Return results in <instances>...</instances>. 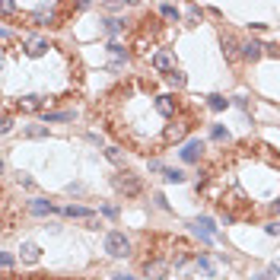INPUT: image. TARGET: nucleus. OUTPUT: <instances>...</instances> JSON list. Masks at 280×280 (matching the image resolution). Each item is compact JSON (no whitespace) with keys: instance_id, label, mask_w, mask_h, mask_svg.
I'll return each mask as SVG.
<instances>
[{"instance_id":"1","label":"nucleus","mask_w":280,"mask_h":280,"mask_svg":"<svg viewBox=\"0 0 280 280\" xmlns=\"http://www.w3.org/2000/svg\"><path fill=\"white\" fill-rule=\"evenodd\" d=\"M115 188L128 198H137L140 191H144V182H140V175H134V172H121V175H115Z\"/></svg>"},{"instance_id":"2","label":"nucleus","mask_w":280,"mask_h":280,"mask_svg":"<svg viewBox=\"0 0 280 280\" xmlns=\"http://www.w3.org/2000/svg\"><path fill=\"white\" fill-rule=\"evenodd\" d=\"M105 252H108L112 258H124V255H130L128 236H124V232H108V236H105Z\"/></svg>"},{"instance_id":"3","label":"nucleus","mask_w":280,"mask_h":280,"mask_svg":"<svg viewBox=\"0 0 280 280\" xmlns=\"http://www.w3.org/2000/svg\"><path fill=\"white\" fill-rule=\"evenodd\" d=\"M153 67L162 70V74H172V70H175V54H172L169 48H160V51L153 54Z\"/></svg>"},{"instance_id":"4","label":"nucleus","mask_w":280,"mask_h":280,"mask_svg":"<svg viewBox=\"0 0 280 280\" xmlns=\"http://www.w3.org/2000/svg\"><path fill=\"white\" fill-rule=\"evenodd\" d=\"M200 156H204V140H188V144L182 146V160L185 162H198Z\"/></svg>"},{"instance_id":"5","label":"nucleus","mask_w":280,"mask_h":280,"mask_svg":"<svg viewBox=\"0 0 280 280\" xmlns=\"http://www.w3.org/2000/svg\"><path fill=\"white\" fill-rule=\"evenodd\" d=\"M188 121H172V124L169 128H166V134H162V140H166V144H172V140H182V137H185L188 134Z\"/></svg>"},{"instance_id":"6","label":"nucleus","mask_w":280,"mask_h":280,"mask_svg":"<svg viewBox=\"0 0 280 280\" xmlns=\"http://www.w3.org/2000/svg\"><path fill=\"white\" fill-rule=\"evenodd\" d=\"M45 51H48L45 38H38V35H35V38H26V54H29V58H42Z\"/></svg>"},{"instance_id":"7","label":"nucleus","mask_w":280,"mask_h":280,"mask_svg":"<svg viewBox=\"0 0 280 280\" xmlns=\"http://www.w3.org/2000/svg\"><path fill=\"white\" fill-rule=\"evenodd\" d=\"M45 105H48L45 96H22V99H20L22 112H38V108H45Z\"/></svg>"},{"instance_id":"8","label":"nucleus","mask_w":280,"mask_h":280,"mask_svg":"<svg viewBox=\"0 0 280 280\" xmlns=\"http://www.w3.org/2000/svg\"><path fill=\"white\" fill-rule=\"evenodd\" d=\"M20 258L26 261V264H35V261L42 258V248L35 242H22V248H20Z\"/></svg>"},{"instance_id":"9","label":"nucleus","mask_w":280,"mask_h":280,"mask_svg":"<svg viewBox=\"0 0 280 280\" xmlns=\"http://www.w3.org/2000/svg\"><path fill=\"white\" fill-rule=\"evenodd\" d=\"M156 108H160V115H166V118H172L175 112H178V102H175L172 96H160V99H156Z\"/></svg>"},{"instance_id":"10","label":"nucleus","mask_w":280,"mask_h":280,"mask_svg":"<svg viewBox=\"0 0 280 280\" xmlns=\"http://www.w3.org/2000/svg\"><path fill=\"white\" fill-rule=\"evenodd\" d=\"M261 54H264V45H261V42L252 38V42H245V45H242V58L245 60H258Z\"/></svg>"},{"instance_id":"11","label":"nucleus","mask_w":280,"mask_h":280,"mask_svg":"<svg viewBox=\"0 0 280 280\" xmlns=\"http://www.w3.org/2000/svg\"><path fill=\"white\" fill-rule=\"evenodd\" d=\"M194 230L204 236V239H210V236L216 232V226H214V220H210V216H198V220H194Z\"/></svg>"},{"instance_id":"12","label":"nucleus","mask_w":280,"mask_h":280,"mask_svg":"<svg viewBox=\"0 0 280 280\" xmlns=\"http://www.w3.org/2000/svg\"><path fill=\"white\" fill-rule=\"evenodd\" d=\"M64 214H67V216H74V220H86V223H92V220H96L92 210H86V207H74V204H70Z\"/></svg>"},{"instance_id":"13","label":"nucleus","mask_w":280,"mask_h":280,"mask_svg":"<svg viewBox=\"0 0 280 280\" xmlns=\"http://www.w3.org/2000/svg\"><path fill=\"white\" fill-rule=\"evenodd\" d=\"M29 210H32L35 216H45V214H51L54 207H51V200H45V198H35V200H29Z\"/></svg>"},{"instance_id":"14","label":"nucleus","mask_w":280,"mask_h":280,"mask_svg":"<svg viewBox=\"0 0 280 280\" xmlns=\"http://www.w3.org/2000/svg\"><path fill=\"white\" fill-rule=\"evenodd\" d=\"M162 274H166V264H162V261H153V264L146 261V277H150V280H162Z\"/></svg>"},{"instance_id":"15","label":"nucleus","mask_w":280,"mask_h":280,"mask_svg":"<svg viewBox=\"0 0 280 280\" xmlns=\"http://www.w3.org/2000/svg\"><path fill=\"white\" fill-rule=\"evenodd\" d=\"M223 54H226V58H230V60H236V58H239V54H242V51H239V48H236V42H232V38H223Z\"/></svg>"},{"instance_id":"16","label":"nucleus","mask_w":280,"mask_h":280,"mask_svg":"<svg viewBox=\"0 0 280 280\" xmlns=\"http://www.w3.org/2000/svg\"><path fill=\"white\" fill-rule=\"evenodd\" d=\"M207 105H210V108H214V112H223L226 108V105H230V99H223V96H210V99H207Z\"/></svg>"},{"instance_id":"17","label":"nucleus","mask_w":280,"mask_h":280,"mask_svg":"<svg viewBox=\"0 0 280 280\" xmlns=\"http://www.w3.org/2000/svg\"><path fill=\"white\" fill-rule=\"evenodd\" d=\"M108 54H112V60H115V64H121V60H128V51L121 48V45H108Z\"/></svg>"},{"instance_id":"18","label":"nucleus","mask_w":280,"mask_h":280,"mask_svg":"<svg viewBox=\"0 0 280 280\" xmlns=\"http://www.w3.org/2000/svg\"><path fill=\"white\" fill-rule=\"evenodd\" d=\"M70 118H74V112H48V115H45L48 124H51V121H70Z\"/></svg>"},{"instance_id":"19","label":"nucleus","mask_w":280,"mask_h":280,"mask_svg":"<svg viewBox=\"0 0 280 280\" xmlns=\"http://www.w3.org/2000/svg\"><path fill=\"white\" fill-rule=\"evenodd\" d=\"M162 175H166V182H185V172H178V169H162Z\"/></svg>"},{"instance_id":"20","label":"nucleus","mask_w":280,"mask_h":280,"mask_svg":"<svg viewBox=\"0 0 280 280\" xmlns=\"http://www.w3.org/2000/svg\"><path fill=\"white\" fill-rule=\"evenodd\" d=\"M105 156H108V160H112V162H118V166H121V162H124V153H121V150H118V146H108V150H105Z\"/></svg>"},{"instance_id":"21","label":"nucleus","mask_w":280,"mask_h":280,"mask_svg":"<svg viewBox=\"0 0 280 280\" xmlns=\"http://www.w3.org/2000/svg\"><path fill=\"white\" fill-rule=\"evenodd\" d=\"M210 137H214V140H230V134H226L223 124H214V128H210Z\"/></svg>"},{"instance_id":"22","label":"nucleus","mask_w":280,"mask_h":280,"mask_svg":"<svg viewBox=\"0 0 280 280\" xmlns=\"http://www.w3.org/2000/svg\"><path fill=\"white\" fill-rule=\"evenodd\" d=\"M169 83L182 90V86H185V74H182V70H172V74H169Z\"/></svg>"},{"instance_id":"23","label":"nucleus","mask_w":280,"mask_h":280,"mask_svg":"<svg viewBox=\"0 0 280 280\" xmlns=\"http://www.w3.org/2000/svg\"><path fill=\"white\" fill-rule=\"evenodd\" d=\"M160 13L166 16V20H178V10H175L172 4H162V6H160Z\"/></svg>"},{"instance_id":"24","label":"nucleus","mask_w":280,"mask_h":280,"mask_svg":"<svg viewBox=\"0 0 280 280\" xmlns=\"http://www.w3.org/2000/svg\"><path fill=\"white\" fill-rule=\"evenodd\" d=\"M48 134V128H42V124H32V128H26V137H45Z\"/></svg>"},{"instance_id":"25","label":"nucleus","mask_w":280,"mask_h":280,"mask_svg":"<svg viewBox=\"0 0 280 280\" xmlns=\"http://www.w3.org/2000/svg\"><path fill=\"white\" fill-rule=\"evenodd\" d=\"M264 54H270V58H280V45H264Z\"/></svg>"},{"instance_id":"26","label":"nucleus","mask_w":280,"mask_h":280,"mask_svg":"<svg viewBox=\"0 0 280 280\" xmlns=\"http://www.w3.org/2000/svg\"><path fill=\"white\" fill-rule=\"evenodd\" d=\"M198 268L204 270V274H214V268H210V261H204V258H198Z\"/></svg>"},{"instance_id":"27","label":"nucleus","mask_w":280,"mask_h":280,"mask_svg":"<svg viewBox=\"0 0 280 280\" xmlns=\"http://www.w3.org/2000/svg\"><path fill=\"white\" fill-rule=\"evenodd\" d=\"M264 230H268L270 236H280V220H277V223H268V226H264Z\"/></svg>"},{"instance_id":"28","label":"nucleus","mask_w":280,"mask_h":280,"mask_svg":"<svg viewBox=\"0 0 280 280\" xmlns=\"http://www.w3.org/2000/svg\"><path fill=\"white\" fill-rule=\"evenodd\" d=\"M108 32H121V20H108Z\"/></svg>"},{"instance_id":"29","label":"nucleus","mask_w":280,"mask_h":280,"mask_svg":"<svg viewBox=\"0 0 280 280\" xmlns=\"http://www.w3.org/2000/svg\"><path fill=\"white\" fill-rule=\"evenodd\" d=\"M0 264H4L6 270H10V268H13V255H4V258H0Z\"/></svg>"},{"instance_id":"30","label":"nucleus","mask_w":280,"mask_h":280,"mask_svg":"<svg viewBox=\"0 0 280 280\" xmlns=\"http://www.w3.org/2000/svg\"><path fill=\"white\" fill-rule=\"evenodd\" d=\"M270 210H274V214H280V200H277V204H270Z\"/></svg>"},{"instance_id":"31","label":"nucleus","mask_w":280,"mask_h":280,"mask_svg":"<svg viewBox=\"0 0 280 280\" xmlns=\"http://www.w3.org/2000/svg\"><path fill=\"white\" fill-rule=\"evenodd\" d=\"M118 280H134V277H128V274H118Z\"/></svg>"},{"instance_id":"32","label":"nucleus","mask_w":280,"mask_h":280,"mask_svg":"<svg viewBox=\"0 0 280 280\" xmlns=\"http://www.w3.org/2000/svg\"><path fill=\"white\" fill-rule=\"evenodd\" d=\"M255 280H268V277H264V274H261V277H255Z\"/></svg>"}]
</instances>
